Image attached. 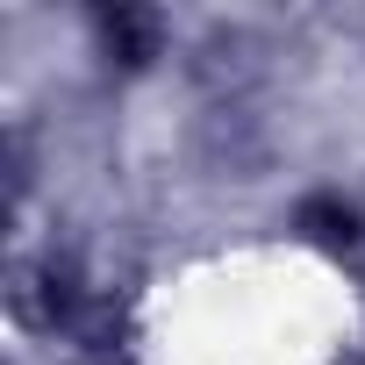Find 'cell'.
Segmentation results:
<instances>
[{"instance_id": "3957f363", "label": "cell", "mask_w": 365, "mask_h": 365, "mask_svg": "<svg viewBox=\"0 0 365 365\" xmlns=\"http://www.w3.org/2000/svg\"><path fill=\"white\" fill-rule=\"evenodd\" d=\"M287 230H294L308 251L336 258V265L365 258V201H358V194H344V187H308V194L294 201Z\"/></svg>"}, {"instance_id": "7a4b0ae2", "label": "cell", "mask_w": 365, "mask_h": 365, "mask_svg": "<svg viewBox=\"0 0 365 365\" xmlns=\"http://www.w3.org/2000/svg\"><path fill=\"white\" fill-rule=\"evenodd\" d=\"M86 43L115 79H143L172 51V15L150 8V0H108V8L86 15Z\"/></svg>"}, {"instance_id": "277c9868", "label": "cell", "mask_w": 365, "mask_h": 365, "mask_svg": "<svg viewBox=\"0 0 365 365\" xmlns=\"http://www.w3.org/2000/svg\"><path fill=\"white\" fill-rule=\"evenodd\" d=\"M65 351L79 365H129L136 358V315H129V301L115 287H93L86 308L72 315V329H65Z\"/></svg>"}, {"instance_id": "6da1fadb", "label": "cell", "mask_w": 365, "mask_h": 365, "mask_svg": "<svg viewBox=\"0 0 365 365\" xmlns=\"http://www.w3.org/2000/svg\"><path fill=\"white\" fill-rule=\"evenodd\" d=\"M93 287H101V279L79 265L72 244H43V251H22V258H15V272H8V315H15V329L65 344V329H72V315L86 308Z\"/></svg>"}, {"instance_id": "8992f818", "label": "cell", "mask_w": 365, "mask_h": 365, "mask_svg": "<svg viewBox=\"0 0 365 365\" xmlns=\"http://www.w3.org/2000/svg\"><path fill=\"white\" fill-rule=\"evenodd\" d=\"M351 365H365V351H358V358H351Z\"/></svg>"}, {"instance_id": "5b68a950", "label": "cell", "mask_w": 365, "mask_h": 365, "mask_svg": "<svg viewBox=\"0 0 365 365\" xmlns=\"http://www.w3.org/2000/svg\"><path fill=\"white\" fill-rule=\"evenodd\" d=\"M194 72H201V86H208V93H244V86L258 79V58H251V36H237V29H215V36L201 43Z\"/></svg>"}]
</instances>
